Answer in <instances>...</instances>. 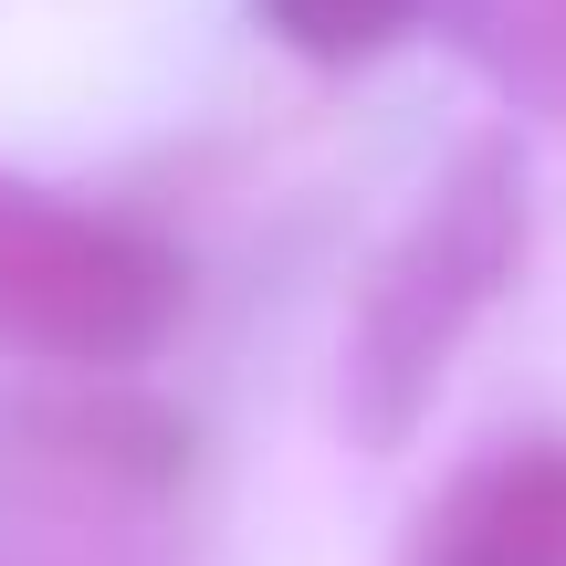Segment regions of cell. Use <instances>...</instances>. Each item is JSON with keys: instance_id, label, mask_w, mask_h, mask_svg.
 <instances>
[{"instance_id": "1", "label": "cell", "mask_w": 566, "mask_h": 566, "mask_svg": "<svg viewBox=\"0 0 566 566\" xmlns=\"http://www.w3.org/2000/svg\"><path fill=\"white\" fill-rule=\"evenodd\" d=\"M525 263V168L504 137L462 147L430 179V200L409 210V231L378 252L357 294V336H346V409L367 441H399L430 409L451 346L483 325V304L504 294V273Z\"/></svg>"}, {"instance_id": "2", "label": "cell", "mask_w": 566, "mask_h": 566, "mask_svg": "<svg viewBox=\"0 0 566 566\" xmlns=\"http://www.w3.org/2000/svg\"><path fill=\"white\" fill-rule=\"evenodd\" d=\"M179 315V252L95 200L0 168V346L74 367L147 357Z\"/></svg>"}, {"instance_id": "3", "label": "cell", "mask_w": 566, "mask_h": 566, "mask_svg": "<svg viewBox=\"0 0 566 566\" xmlns=\"http://www.w3.org/2000/svg\"><path fill=\"white\" fill-rule=\"evenodd\" d=\"M409 566H566V441H514L451 472Z\"/></svg>"}, {"instance_id": "4", "label": "cell", "mask_w": 566, "mask_h": 566, "mask_svg": "<svg viewBox=\"0 0 566 566\" xmlns=\"http://www.w3.org/2000/svg\"><path fill=\"white\" fill-rule=\"evenodd\" d=\"M451 11H462V42L514 95L566 116V0H451Z\"/></svg>"}, {"instance_id": "5", "label": "cell", "mask_w": 566, "mask_h": 566, "mask_svg": "<svg viewBox=\"0 0 566 566\" xmlns=\"http://www.w3.org/2000/svg\"><path fill=\"white\" fill-rule=\"evenodd\" d=\"M252 11H263V32L283 53H304V63H367V53H388V42L420 21V0H252Z\"/></svg>"}]
</instances>
